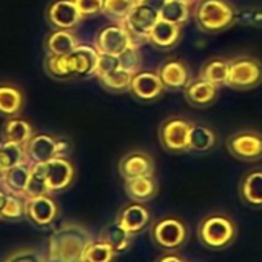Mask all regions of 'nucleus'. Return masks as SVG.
I'll use <instances>...</instances> for the list:
<instances>
[{"label": "nucleus", "mask_w": 262, "mask_h": 262, "mask_svg": "<svg viewBox=\"0 0 262 262\" xmlns=\"http://www.w3.org/2000/svg\"><path fill=\"white\" fill-rule=\"evenodd\" d=\"M193 17L201 31L219 34L234 25L237 20V10L228 0H198Z\"/></svg>", "instance_id": "obj_1"}, {"label": "nucleus", "mask_w": 262, "mask_h": 262, "mask_svg": "<svg viewBox=\"0 0 262 262\" xmlns=\"http://www.w3.org/2000/svg\"><path fill=\"white\" fill-rule=\"evenodd\" d=\"M91 244L90 236L79 227H67L51 239V257L59 262H83V254Z\"/></svg>", "instance_id": "obj_2"}, {"label": "nucleus", "mask_w": 262, "mask_h": 262, "mask_svg": "<svg viewBox=\"0 0 262 262\" xmlns=\"http://www.w3.org/2000/svg\"><path fill=\"white\" fill-rule=\"evenodd\" d=\"M199 241L211 248L221 250L228 247L236 237V225L231 217L221 213H213L205 216L198 228Z\"/></svg>", "instance_id": "obj_3"}, {"label": "nucleus", "mask_w": 262, "mask_h": 262, "mask_svg": "<svg viewBox=\"0 0 262 262\" xmlns=\"http://www.w3.org/2000/svg\"><path fill=\"white\" fill-rule=\"evenodd\" d=\"M262 83V63L253 56H237L230 59L228 79L225 86L247 91Z\"/></svg>", "instance_id": "obj_4"}, {"label": "nucleus", "mask_w": 262, "mask_h": 262, "mask_svg": "<svg viewBox=\"0 0 262 262\" xmlns=\"http://www.w3.org/2000/svg\"><path fill=\"white\" fill-rule=\"evenodd\" d=\"M193 122L184 116H171L165 119L158 129L161 147L171 155H182L188 150V136Z\"/></svg>", "instance_id": "obj_5"}, {"label": "nucleus", "mask_w": 262, "mask_h": 262, "mask_svg": "<svg viewBox=\"0 0 262 262\" xmlns=\"http://www.w3.org/2000/svg\"><path fill=\"white\" fill-rule=\"evenodd\" d=\"M230 155L241 162H257L262 159V133L256 129H241L227 138Z\"/></svg>", "instance_id": "obj_6"}, {"label": "nucleus", "mask_w": 262, "mask_h": 262, "mask_svg": "<svg viewBox=\"0 0 262 262\" xmlns=\"http://www.w3.org/2000/svg\"><path fill=\"white\" fill-rule=\"evenodd\" d=\"M151 237L164 250H178L187 241V227L179 217L165 216L153 224Z\"/></svg>", "instance_id": "obj_7"}, {"label": "nucleus", "mask_w": 262, "mask_h": 262, "mask_svg": "<svg viewBox=\"0 0 262 262\" xmlns=\"http://www.w3.org/2000/svg\"><path fill=\"white\" fill-rule=\"evenodd\" d=\"M161 19L159 11L147 7V5H135L133 10L129 11L126 19L123 20L125 28L129 31L133 40L139 45L142 42H147L148 34L151 33L153 27Z\"/></svg>", "instance_id": "obj_8"}, {"label": "nucleus", "mask_w": 262, "mask_h": 262, "mask_svg": "<svg viewBox=\"0 0 262 262\" xmlns=\"http://www.w3.org/2000/svg\"><path fill=\"white\" fill-rule=\"evenodd\" d=\"M131 43H136L131 37L129 31L123 24H113L102 28L96 36V48L99 53H106L113 56H119L123 53Z\"/></svg>", "instance_id": "obj_9"}, {"label": "nucleus", "mask_w": 262, "mask_h": 262, "mask_svg": "<svg viewBox=\"0 0 262 262\" xmlns=\"http://www.w3.org/2000/svg\"><path fill=\"white\" fill-rule=\"evenodd\" d=\"M128 91L141 102H155L164 94L165 86L156 71L139 70L131 77Z\"/></svg>", "instance_id": "obj_10"}, {"label": "nucleus", "mask_w": 262, "mask_h": 262, "mask_svg": "<svg viewBox=\"0 0 262 262\" xmlns=\"http://www.w3.org/2000/svg\"><path fill=\"white\" fill-rule=\"evenodd\" d=\"M68 150V142L54 139L50 135H34L25 145V153L33 162H48L62 156Z\"/></svg>", "instance_id": "obj_11"}, {"label": "nucleus", "mask_w": 262, "mask_h": 262, "mask_svg": "<svg viewBox=\"0 0 262 262\" xmlns=\"http://www.w3.org/2000/svg\"><path fill=\"white\" fill-rule=\"evenodd\" d=\"M99 51L96 47L77 45L70 54H65L70 77H88L94 76Z\"/></svg>", "instance_id": "obj_12"}, {"label": "nucleus", "mask_w": 262, "mask_h": 262, "mask_svg": "<svg viewBox=\"0 0 262 262\" xmlns=\"http://www.w3.org/2000/svg\"><path fill=\"white\" fill-rule=\"evenodd\" d=\"M119 173L125 181L141 176H151L155 174V161L148 153L142 150L129 151L120 159Z\"/></svg>", "instance_id": "obj_13"}, {"label": "nucleus", "mask_w": 262, "mask_h": 262, "mask_svg": "<svg viewBox=\"0 0 262 262\" xmlns=\"http://www.w3.org/2000/svg\"><path fill=\"white\" fill-rule=\"evenodd\" d=\"M184 96L191 106L207 108L217 100L219 86L198 76L187 83V86L184 88Z\"/></svg>", "instance_id": "obj_14"}, {"label": "nucleus", "mask_w": 262, "mask_h": 262, "mask_svg": "<svg viewBox=\"0 0 262 262\" xmlns=\"http://www.w3.org/2000/svg\"><path fill=\"white\" fill-rule=\"evenodd\" d=\"M159 79L162 80L165 90H184L187 86V83L191 80V74L188 67L179 60V59H168L164 63L159 65V68L156 70Z\"/></svg>", "instance_id": "obj_15"}, {"label": "nucleus", "mask_w": 262, "mask_h": 262, "mask_svg": "<svg viewBox=\"0 0 262 262\" xmlns=\"http://www.w3.org/2000/svg\"><path fill=\"white\" fill-rule=\"evenodd\" d=\"M48 20L57 30H73L83 17L74 0H56L48 8Z\"/></svg>", "instance_id": "obj_16"}, {"label": "nucleus", "mask_w": 262, "mask_h": 262, "mask_svg": "<svg viewBox=\"0 0 262 262\" xmlns=\"http://www.w3.org/2000/svg\"><path fill=\"white\" fill-rule=\"evenodd\" d=\"M47 168V187L50 191H57L67 188L74 179V167L70 161L62 156L53 158L45 162Z\"/></svg>", "instance_id": "obj_17"}, {"label": "nucleus", "mask_w": 262, "mask_h": 262, "mask_svg": "<svg viewBox=\"0 0 262 262\" xmlns=\"http://www.w3.org/2000/svg\"><path fill=\"white\" fill-rule=\"evenodd\" d=\"M181 37H182V27L159 19L158 24L153 27L151 33L148 34L147 42L156 50L167 51V50H173L181 42Z\"/></svg>", "instance_id": "obj_18"}, {"label": "nucleus", "mask_w": 262, "mask_h": 262, "mask_svg": "<svg viewBox=\"0 0 262 262\" xmlns=\"http://www.w3.org/2000/svg\"><path fill=\"white\" fill-rule=\"evenodd\" d=\"M117 221L129 234H136L150 224V211L142 202H135L120 211Z\"/></svg>", "instance_id": "obj_19"}, {"label": "nucleus", "mask_w": 262, "mask_h": 262, "mask_svg": "<svg viewBox=\"0 0 262 262\" xmlns=\"http://www.w3.org/2000/svg\"><path fill=\"white\" fill-rule=\"evenodd\" d=\"M217 145V133L204 123H194L191 125L190 136H188V150L191 153L204 155L211 151Z\"/></svg>", "instance_id": "obj_20"}, {"label": "nucleus", "mask_w": 262, "mask_h": 262, "mask_svg": "<svg viewBox=\"0 0 262 262\" xmlns=\"http://www.w3.org/2000/svg\"><path fill=\"white\" fill-rule=\"evenodd\" d=\"M125 191L128 198L133 199L135 202H147V201H151L158 194L159 185L153 174L141 176V178L125 181Z\"/></svg>", "instance_id": "obj_21"}, {"label": "nucleus", "mask_w": 262, "mask_h": 262, "mask_svg": "<svg viewBox=\"0 0 262 262\" xmlns=\"http://www.w3.org/2000/svg\"><path fill=\"white\" fill-rule=\"evenodd\" d=\"M241 198L251 207H262V170L248 171L239 185Z\"/></svg>", "instance_id": "obj_22"}, {"label": "nucleus", "mask_w": 262, "mask_h": 262, "mask_svg": "<svg viewBox=\"0 0 262 262\" xmlns=\"http://www.w3.org/2000/svg\"><path fill=\"white\" fill-rule=\"evenodd\" d=\"M56 211H57L56 204L47 194L37 196V198H28V201H27L28 216L40 225L50 224L54 219Z\"/></svg>", "instance_id": "obj_23"}, {"label": "nucleus", "mask_w": 262, "mask_h": 262, "mask_svg": "<svg viewBox=\"0 0 262 262\" xmlns=\"http://www.w3.org/2000/svg\"><path fill=\"white\" fill-rule=\"evenodd\" d=\"M228 68H230V60L224 57H210L207 59L201 70H199V77L217 85L219 88L227 83L228 79Z\"/></svg>", "instance_id": "obj_24"}, {"label": "nucleus", "mask_w": 262, "mask_h": 262, "mask_svg": "<svg viewBox=\"0 0 262 262\" xmlns=\"http://www.w3.org/2000/svg\"><path fill=\"white\" fill-rule=\"evenodd\" d=\"M2 135H4V141L19 144L22 147H25L28 141L34 136L31 125L25 119H20V117H13L7 120Z\"/></svg>", "instance_id": "obj_25"}, {"label": "nucleus", "mask_w": 262, "mask_h": 262, "mask_svg": "<svg viewBox=\"0 0 262 262\" xmlns=\"http://www.w3.org/2000/svg\"><path fill=\"white\" fill-rule=\"evenodd\" d=\"M77 37L70 30H57L47 39V50L50 54L65 56L77 47Z\"/></svg>", "instance_id": "obj_26"}, {"label": "nucleus", "mask_w": 262, "mask_h": 262, "mask_svg": "<svg viewBox=\"0 0 262 262\" xmlns=\"http://www.w3.org/2000/svg\"><path fill=\"white\" fill-rule=\"evenodd\" d=\"M24 106V96L19 88L2 83L0 85V114L16 116Z\"/></svg>", "instance_id": "obj_27"}, {"label": "nucleus", "mask_w": 262, "mask_h": 262, "mask_svg": "<svg viewBox=\"0 0 262 262\" xmlns=\"http://www.w3.org/2000/svg\"><path fill=\"white\" fill-rule=\"evenodd\" d=\"M25 155V147L19 144H13L8 141L0 142V174L24 164Z\"/></svg>", "instance_id": "obj_28"}, {"label": "nucleus", "mask_w": 262, "mask_h": 262, "mask_svg": "<svg viewBox=\"0 0 262 262\" xmlns=\"http://www.w3.org/2000/svg\"><path fill=\"white\" fill-rule=\"evenodd\" d=\"M50 190L47 187V168H45V162H33L31 165V173H30V179L27 184V188L24 191V194L27 198H37V196H43L47 194Z\"/></svg>", "instance_id": "obj_29"}, {"label": "nucleus", "mask_w": 262, "mask_h": 262, "mask_svg": "<svg viewBox=\"0 0 262 262\" xmlns=\"http://www.w3.org/2000/svg\"><path fill=\"white\" fill-rule=\"evenodd\" d=\"M191 14H193L191 5L176 2V0H168L159 13L162 20L171 22V24L179 25V27H184L190 20Z\"/></svg>", "instance_id": "obj_30"}, {"label": "nucleus", "mask_w": 262, "mask_h": 262, "mask_svg": "<svg viewBox=\"0 0 262 262\" xmlns=\"http://www.w3.org/2000/svg\"><path fill=\"white\" fill-rule=\"evenodd\" d=\"M129 233L119 224V221L110 224L103 233H102V241L106 242L116 253H120L128 248L129 245Z\"/></svg>", "instance_id": "obj_31"}, {"label": "nucleus", "mask_w": 262, "mask_h": 262, "mask_svg": "<svg viewBox=\"0 0 262 262\" xmlns=\"http://www.w3.org/2000/svg\"><path fill=\"white\" fill-rule=\"evenodd\" d=\"M30 173H31V167L25 165L24 162L4 173V184L11 193H24L30 179Z\"/></svg>", "instance_id": "obj_32"}, {"label": "nucleus", "mask_w": 262, "mask_h": 262, "mask_svg": "<svg viewBox=\"0 0 262 262\" xmlns=\"http://www.w3.org/2000/svg\"><path fill=\"white\" fill-rule=\"evenodd\" d=\"M131 77H133V74H131L129 71H126L123 68H117L116 71L105 74V76H100L97 79L105 90L113 91V93H123V91L129 90Z\"/></svg>", "instance_id": "obj_33"}, {"label": "nucleus", "mask_w": 262, "mask_h": 262, "mask_svg": "<svg viewBox=\"0 0 262 262\" xmlns=\"http://www.w3.org/2000/svg\"><path fill=\"white\" fill-rule=\"evenodd\" d=\"M135 5V0H103L102 14H105L116 24H123V20L126 19V16L133 10Z\"/></svg>", "instance_id": "obj_34"}, {"label": "nucleus", "mask_w": 262, "mask_h": 262, "mask_svg": "<svg viewBox=\"0 0 262 262\" xmlns=\"http://www.w3.org/2000/svg\"><path fill=\"white\" fill-rule=\"evenodd\" d=\"M116 251L103 241L91 242L83 254V262H111Z\"/></svg>", "instance_id": "obj_35"}, {"label": "nucleus", "mask_w": 262, "mask_h": 262, "mask_svg": "<svg viewBox=\"0 0 262 262\" xmlns=\"http://www.w3.org/2000/svg\"><path fill=\"white\" fill-rule=\"evenodd\" d=\"M119 62H120V68L129 71L131 74H135L136 71L141 70V51H139V45L138 43H131L123 53L119 54Z\"/></svg>", "instance_id": "obj_36"}, {"label": "nucleus", "mask_w": 262, "mask_h": 262, "mask_svg": "<svg viewBox=\"0 0 262 262\" xmlns=\"http://www.w3.org/2000/svg\"><path fill=\"white\" fill-rule=\"evenodd\" d=\"M47 71L53 77H57V79H70V73H68V67H67L65 56L50 54L47 57Z\"/></svg>", "instance_id": "obj_37"}, {"label": "nucleus", "mask_w": 262, "mask_h": 262, "mask_svg": "<svg viewBox=\"0 0 262 262\" xmlns=\"http://www.w3.org/2000/svg\"><path fill=\"white\" fill-rule=\"evenodd\" d=\"M117 68H120L119 56H113V54H106V53H99L94 76L100 77V76H105V74H110V73L116 71Z\"/></svg>", "instance_id": "obj_38"}, {"label": "nucleus", "mask_w": 262, "mask_h": 262, "mask_svg": "<svg viewBox=\"0 0 262 262\" xmlns=\"http://www.w3.org/2000/svg\"><path fill=\"white\" fill-rule=\"evenodd\" d=\"M74 4L82 17L100 14L103 10V0H74Z\"/></svg>", "instance_id": "obj_39"}, {"label": "nucleus", "mask_w": 262, "mask_h": 262, "mask_svg": "<svg viewBox=\"0 0 262 262\" xmlns=\"http://www.w3.org/2000/svg\"><path fill=\"white\" fill-rule=\"evenodd\" d=\"M24 213V204L22 201L14 196V194H8L7 198V202L4 205V210H2V214H0V217H19L22 216Z\"/></svg>", "instance_id": "obj_40"}, {"label": "nucleus", "mask_w": 262, "mask_h": 262, "mask_svg": "<svg viewBox=\"0 0 262 262\" xmlns=\"http://www.w3.org/2000/svg\"><path fill=\"white\" fill-rule=\"evenodd\" d=\"M8 262H40V259L34 253H17Z\"/></svg>", "instance_id": "obj_41"}, {"label": "nucleus", "mask_w": 262, "mask_h": 262, "mask_svg": "<svg viewBox=\"0 0 262 262\" xmlns=\"http://www.w3.org/2000/svg\"><path fill=\"white\" fill-rule=\"evenodd\" d=\"M135 2L138 5H147V7H150V8L161 13V10L164 8V5L168 2V0H135Z\"/></svg>", "instance_id": "obj_42"}, {"label": "nucleus", "mask_w": 262, "mask_h": 262, "mask_svg": "<svg viewBox=\"0 0 262 262\" xmlns=\"http://www.w3.org/2000/svg\"><path fill=\"white\" fill-rule=\"evenodd\" d=\"M158 262H185L181 256L178 254H173V253H168V254H164L158 259Z\"/></svg>", "instance_id": "obj_43"}, {"label": "nucleus", "mask_w": 262, "mask_h": 262, "mask_svg": "<svg viewBox=\"0 0 262 262\" xmlns=\"http://www.w3.org/2000/svg\"><path fill=\"white\" fill-rule=\"evenodd\" d=\"M7 198H8V194H7L5 191L0 190V214H2L4 205H5V202H7Z\"/></svg>", "instance_id": "obj_44"}, {"label": "nucleus", "mask_w": 262, "mask_h": 262, "mask_svg": "<svg viewBox=\"0 0 262 262\" xmlns=\"http://www.w3.org/2000/svg\"><path fill=\"white\" fill-rule=\"evenodd\" d=\"M176 2H182V4H187V5H193V4L198 2V0H176Z\"/></svg>", "instance_id": "obj_45"}]
</instances>
